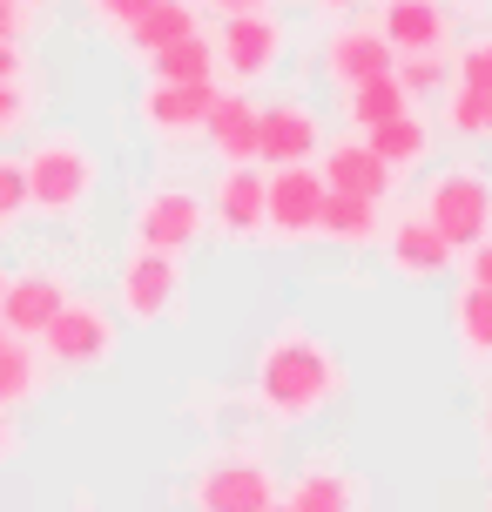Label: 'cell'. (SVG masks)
I'll return each instance as SVG.
<instances>
[{"label":"cell","instance_id":"44dd1931","mask_svg":"<svg viewBox=\"0 0 492 512\" xmlns=\"http://www.w3.org/2000/svg\"><path fill=\"white\" fill-rule=\"evenodd\" d=\"M182 34H196V7L189 0H149V14L129 27V41L135 48H169V41H182Z\"/></svg>","mask_w":492,"mask_h":512},{"label":"cell","instance_id":"603a6c76","mask_svg":"<svg viewBox=\"0 0 492 512\" xmlns=\"http://www.w3.org/2000/svg\"><path fill=\"white\" fill-rule=\"evenodd\" d=\"M398 108H405V81H398V75H371V81L351 88V122H358V128L391 122Z\"/></svg>","mask_w":492,"mask_h":512},{"label":"cell","instance_id":"74e56055","mask_svg":"<svg viewBox=\"0 0 492 512\" xmlns=\"http://www.w3.org/2000/svg\"><path fill=\"white\" fill-rule=\"evenodd\" d=\"M0 459H7V425H0Z\"/></svg>","mask_w":492,"mask_h":512},{"label":"cell","instance_id":"cb8c5ba5","mask_svg":"<svg viewBox=\"0 0 492 512\" xmlns=\"http://www.w3.org/2000/svg\"><path fill=\"white\" fill-rule=\"evenodd\" d=\"M290 512H351V486L337 479V472H304L284 499Z\"/></svg>","mask_w":492,"mask_h":512},{"label":"cell","instance_id":"52a82bcc","mask_svg":"<svg viewBox=\"0 0 492 512\" xmlns=\"http://www.w3.org/2000/svg\"><path fill=\"white\" fill-rule=\"evenodd\" d=\"M277 48H284V34H277V21L263 14V7H243V14H223V34H216V54L230 61L236 81H257L270 75V61H277Z\"/></svg>","mask_w":492,"mask_h":512},{"label":"cell","instance_id":"836d02e7","mask_svg":"<svg viewBox=\"0 0 492 512\" xmlns=\"http://www.w3.org/2000/svg\"><path fill=\"white\" fill-rule=\"evenodd\" d=\"M14 34H21V7H14V0H0V41H14Z\"/></svg>","mask_w":492,"mask_h":512},{"label":"cell","instance_id":"2e32d148","mask_svg":"<svg viewBox=\"0 0 492 512\" xmlns=\"http://www.w3.org/2000/svg\"><path fill=\"white\" fill-rule=\"evenodd\" d=\"M216 223H223L230 236L263 230V176H257V169L230 162V176L216 182Z\"/></svg>","mask_w":492,"mask_h":512},{"label":"cell","instance_id":"5b68a950","mask_svg":"<svg viewBox=\"0 0 492 512\" xmlns=\"http://www.w3.org/2000/svg\"><path fill=\"white\" fill-rule=\"evenodd\" d=\"M41 344H48V358H54V364H68V371H88V364H102V358H108V344H115V337H108V317H102L95 304H75V297H68V304L48 317Z\"/></svg>","mask_w":492,"mask_h":512},{"label":"cell","instance_id":"7c38bea8","mask_svg":"<svg viewBox=\"0 0 492 512\" xmlns=\"http://www.w3.org/2000/svg\"><path fill=\"white\" fill-rule=\"evenodd\" d=\"M311 149H317V115H311V108L284 102V108H263V115H257V155L270 162V169L304 162Z\"/></svg>","mask_w":492,"mask_h":512},{"label":"cell","instance_id":"1f68e13d","mask_svg":"<svg viewBox=\"0 0 492 512\" xmlns=\"http://www.w3.org/2000/svg\"><path fill=\"white\" fill-rule=\"evenodd\" d=\"M21 81H0V128H14V122H21Z\"/></svg>","mask_w":492,"mask_h":512},{"label":"cell","instance_id":"ab89813d","mask_svg":"<svg viewBox=\"0 0 492 512\" xmlns=\"http://www.w3.org/2000/svg\"><path fill=\"white\" fill-rule=\"evenodd\" d=\"M263 512H290V506H277V499H270V506H263Z\"/></svg>","mask_w":492,"mask_h":512},{"label":"cell","instance_id":"484cf974","mask_svg":"<svg viewBox=\"0 0 492 512\" xmlns=\"http://www.w3.org/2000/svg\"><path fill=\"white\" fill-rule=\"evenodd\" d=\"M34 384H41V364H34V351L7 337V344H0V398H14V405H21V398H34Z\"/></svg>","mask_w":492,"mask_h":512},{"label":"cell","instance_id":"f1b7e54d","mask_svg":"<svg viewBox=\"0 0 492 512\" xmlns=\"http://www.w3.org/2000/svg\"><path fill=\"white\" fill-rule=\"evenodd\" d=\"M459 88H486L492 95V41H472V48L459 54Z\"/></svg>","mask_w":492,"mask_h":512},{"label":"cell","instance_id":"ffe728a7","mask_svg":"<svg viewBox=\"0 0 492 512\" xmlns=\"http://www.w3.org/2000/svg\"><path fill=\"white\" fill-rule=\"evenodd\" d=\"M364 142H371V155H378V162L405 169V162H418V155L432 149V128L418 122L412 108H398L391 122H371V128H364Z\"/></svg>","mask_w":492,"mask_h":512},{"label":"cell","instance_id":"7402d4cb","mask_svg":"<svg viewBox=\"0 0 492 512\" xmlns=\"http://www.w3.org/2000/svg\"><path fill=\"white\" fill-rule=\"evenodd\" d=\"M209 68H216V48L203 34H182V41L156 48V81H209Z\"/></svg>","mask_w":492,"mask_h":512},{"label":"cell","instance_id":"60d3db41","mask_svg":"<svg viewBox=\"0 0 492 512\" xmlns=\"http://www.w3.org/2000/svg\"><path fill=\"white\" fill-rule=\"evenodd\" d=\"M486 438H492V411H486Z\"/></svg>","mask_w":492,"mask_h":512},{"label":"cell","instance_id":"5bb4252c","mask_svg":"<svg viewBox=\"0 0 492 512\" xmlns=\"http://www.w3.org/2000/svg\"><path fill=\"white\" fill-rule=\"evenodd\" d=\"M445 27L452 21H445L439 0H385V14H378V34L405 54H432L445 41Z\"/></svg>","mask_w":492,"mask_h":512},{"label":"cell","instance_id":"e0dca14e","mask_svg":"<svg viewBox=\"0 0 492 512\" xmlns=\"http://www.w3.org/2000/svg\"><path fill=\"white\" fill-rule=\"evenodd\" d=\"M452 256H459V250H452L425 216H412V223H398V230H391V263H398L405 277H439Z\"/></svg>","mask_w":492,"mask_h":512},{"label":"cell","instance_id":"d6986e66","mask_svg":"<svg viewBox=\"0 0 492 512\" xmlns=\"http://www.w3.org/2000/svg\"><path fill=\"white\" fill-rule=\"evenodd\" d=\"M317 230L337 236V243H371V236H378V203H371V196H351V189H331V182H324V203H317Z\"/></svg>","mask_w":492,"mask_h":512},{"label":"cell","instance_id":"4fadbf2b","mask_svg":"<svg viewBox=\"0 0 492 512\" xmlns=\"http://www.w3.org/2000/svg\"><path fill=\"white\" fill-rule=\"evenodd\" d=\"M324 68L344 88H358L371 75H391V41L378 27H344V34H331V48H324Z\"/></svg>","mask_w":492,"mask_h":512},{"label":"cell","instance_id":"f35d334b","mask_svg":"<svg viewBox=\"0 0 492 512\" xmlns=\"http://www.w3.org/2000/svg\"><path fill=\"white\" fill-rule=\"evenodd\" d=\"M7 337H14V331H7V317H0V344H7Z\"/></svg>","mask_w":492,"mask_h":512},{"label":"cell","instance_id":"277c9868","mask_svg":"<svg viewBox=\"0 0 492 512\" xmlns=\"http://www.w3.org/2000/svg\"><path fill=\"white\" fill-rule=\"evenodd\" d=\"M317 203H324V176L304 162H284L277 176H263V223L284 236H317Z\"/></svg>","mask_w":492,"mask_h":512},{"label":"cell","instance_id":"8992f818","mask_svg":"<svg viewBox=\"0 0 492 512\" xmlns=\"http://www.w3.org/2000/svg\"><path fill=\"white\" fill-rule=\"evenodd\" d=\"M182 297V263L169 250H142L122 270V310H129L135 324H162Z\"/></svg>","mask_w":492,"mask_h":512},{"label":"cell","instance_id":"9a60e30c","mask_svg":"<svg viewBox=\"0 0 492 512\" xmlns=\"http://www.w3.org/2000/svg\"><path fill=\"white\" fill-rule=\"evenodd\" d=\"M324 182L378 203V196L391 189V162H378V155H371V142H337V149L324 155Z\"/></svg>","mask_w":492,"mask_h":512},{"label":"cell","instance_id":"ba28073f","mask_svg":"<svg viewBox=\"0 0 492 512\" xmlns=\"http://www.w3.org/2000/svg\"><path fill=\"white\" fill-rule=\"evenodd\" d=\"M135 236H142V250L182 256L203 236V203H196L189 189H156V196L142 203V216H135Z\"/></svg>","mask_w":492,"mask_h":512},{"label":"cell","instance_id":"4dcf8cb0","mask_svg":"<svg viewBox=\"0 0 492 512\" xmlns=\"http://www.w3.org/2000/svg\"><path fill=\"white\" fill-rule=\"evenodd\" d=\"M398 81H405V95H425V88H439V81H445V68L432 61V54H412V68H405Z\"/></svg>","mask_w":492,"mask_h":512},{"label":"cell","instance_id":"e575fe53","mask_svg":"<svg viewBox=\"0 0 492 512\" xmlns=\"http://www.w3.org/2000/svg\"><path fill=\"white\" fill-rule=\"evenodd\" d=\"M21 75V48H14V41H0V81H14Z\"/></svg>","mask_w":492,"mask_h":512},{"label":"cell","instance_id":"8d00e7d4","mask_svg":"<svg viewBox=\"0 0 492 512\" xmlns=\"http://www.w3.org/2000/svg\"><path fill=\"white\" fill-rule=\"evenodd\" d=\"M317 7H324V14H344V7H351V0H317Z\"/></svg>","mask_w":492,"mask_h":512},{"label":"cell","instance_id":"b9f144b4","mask_svg":"<svg viewBox=\"0 0 492 512\" xmlns=\"http://www.w3.org/2000/svg\"><path fill=\"white\" fill-rule=\"evenodd\" d=\"M0 283H7V270H0Z\"/></svg>","mask_w":492,"mask_h":512},{"label":"cell","instance_id":"d6a6232c","mask_svg":"<svg viewBox=\"0 0 492 512\" xmlns=\"http://www.w3.org/2000/svg\"><path fill=\"white\" fill-rule=\"evenodd\" d=\"M472 283H486V290H492V230L472 243Z\"/></svg>","mask_w":492,"mask_h":512},{"label":"cell","instance_id":"8fae6325","mask_svg":"<svg viewBox=\"0 0 492 512\" xmlns=\"http://www.w3.org/2000/svg\"><path fill=\"white\" fill-rule=\"evenodd\" d=\"M209 108H216V88L209 81H156L142 95V115H149L156 135H196L209 122Z\"/></svg>","mask_w":492,"mask_h":512},{"label":"cell","instance_id":"3957f363","mask_svg":"<svg viewBox=\"0 0 492 512\" xmlns=\"http://www.w3.org/2000/svg\"><path fill=\"white\" fill-rule=\"evenodd\" d=\"M425 223L452 243V250H472L479 236L492 230V189L479 169H445L425 196Z\"/></svg>","mask_w":492,"mask_h":512},{"label":"cell","instance_id":"6da1fadb","mask_svg":"<svg viewBox=\"0 0 492 512\" xmlns=\"http://www.w3.org/2000/svg\"><path fill=\"white\" fill-rule=\"evenodd\" d=\"M257 391L277 418H311L337 391V364L317 337L284 331V337H270V351H263V364H257Z\"/></svg>","mask_w":492,"mask_h":512},{"label":"cell","instance_id":"83f0119b","mask_svg":"<svg viewBox=\"0 0 492 512\" xmlns=\"http://www.w3.org/2000/svg\"><path fill=\"white\" fill-rule=\"evenodd\" d=\"M27 209V169L21 162H0V223H14Z\"/></svg>","mask_w":492,"mask_h":512},{"label":"cell","instance_id":"ac0fdd59","mask_svg":"<svg viewBox=\"0 0 492 512\" xmlns=\"http://www.w3.org/2000/svg\"><path fill=\"white\" fill-rule=\"evenodd\" d=\"M203 135L216 142V155H223V162H250V155H257V108L243 102V95H230V102L216 95Z\"/></svg>","mask_w":492,"mask_h":512},{"label":"cell","instance_id":"d4e9b609","mask_svg":"<svg viewBox=\"0 0 492 512\" xmlns=\"http://www.w3.org/2000/svg\"><path fill=\"white\" fill-rule=\"evenodd\" d=\"M459 337H466V351L492 358V290L486 283H472L466 297H459Z\"/></svg>","mask_w":492,"mask_h":512},{"label":"cell","instance_id":"f546056e","mask_svg":"<svg viewBox=\"0 0 492 512\" xmlns=\"http://www.w3.org/2000/svg\"><path fill=\"white\" fill-rule=\"evenodd\" d=\"M88 7H95V21L122 27V34H129V27L142 21V14H149V0H88Z\"/></svg>","mask_w":492,"mask_h":512},{"label":"cell","instance_id":"4316f807","mask_svg":"<svg viewBox=\"0 0 492 512\" xmlns=\"http://www.w3.org/2000/svg\"><path fill=\"white\" fill-rule=\"evenodd\" d=\"M452 128H466V135L492 142V95H486V88H459V95H452Z\"/></svg>","mask_w":492,"mask_h":512},{"label":"cell","instance_id":"d590c367","mask_svg":"<svg viewBox=\"0 0 492 512\" xmlns=\"http://www.w3.org/2000/svg\"><path fill=\"white\" fill-rule=\"evenodd\" d=\"M209 7H223V14H243V7H263V0H209Z\"/></svg>","mask_w":492,"mask_h":512},{"label":"cell","instance_id":"30bf717a","mask_svg":"<svg viewBox=\"0 0 492 512\" xmlns=\"http://www.w3.org/2000/svg\"><path fill=\"white\" fill-rule=\"evenodd\" d=\"M61 304H68V283L48 277V270H21L14 283H0V317L14 337H41Z\"/></svg>","mask_w":492,"mask_h":512},{"label":"cell","instance_id":"9c48e42d","mask_svg":"<svg viewBox=\"0 0 492 512\" xmlns=\"http://www.w3.org/2000/svg\"><path fill=\"white\" fill-rule=\"evenodd\" d=\"M277 499L270 486V472L250 459H230V465H209L203 479H196V512H263Z\"/></svg>","mask_w":492,"mask_h":512},{"label":"cell","instance_id":"7a4b0ae2","mask_svg":"<svg viewBox=\"0 0 492 512\" xmlns=\"http://www.w3.org/2000/svg\"><path fill=\"white\" fill-rule=\"evenodd\" d=\"M21 169H27V209H48V216L81 209L88 189H95V162H88L81 142H41Z\"/></svg>","mask_w":492,"mask_h":512}]
</instances>
